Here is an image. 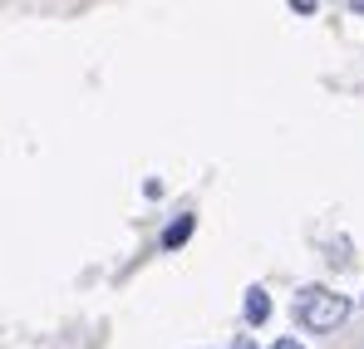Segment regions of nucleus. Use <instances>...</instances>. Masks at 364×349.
Here are the masks:
<instances>
[{"label":"nucleus","mask_w":364,"mask_h":349,"mask_svg":"<svg viewBox=\"0 0 364 349\" xmlns=\"http://www.w3.org/2000/svg\"><path fill=\"white\" fill-rule=\"evenodd\" d=\"M266 315H271L266 291H246V320H251V325H266Z\"/></svg>","instance_id":"obj_2"},{"label":"nucleus","mask_w":364,"mask_h":349,"mask_svg":"<svg viewBox=\"0 0 364 349\" xmlns=\"http://www.w3.org/2000/svg\"><path fill=\"white\" fill-rule=\"evenodd\" d=\"M192 222H197V217H178V222L168 227V236H163V246H182V241L192 236Z\"/></svg>","instance_id":"obj_3"},{"label":"nucleus","mask_w":364,"mask_h":349,"mask_svg":"<svg viewBox=\"0 0 364 349\" xmlns=\"http://www.w3.org/2000/svg\"><path fill=\"white\" fill-rule=\"evenodd\" d=\"M355 10H360V15H364V0H360V5H355Z\"/></svg>","instance_id":"obj_6"},{"label":"nucleus","mask_w":364,"mask_h":349,"mask_svg":"<svg viewBox=\"0 0 364 349\" xmlns=\"http://www.w3.org/2000/svg\"><path fill=\"white\" fill-rule=\"evenodd\" d=\"M271 349H301V345H296V340H276Z\"/></svg>","instance_id":"obj_4"},{"label":"nucleus","mask_w":364,"mask_h":349,"mask_svg":"<svg viewBox=\"0 0 364 349\" xmlns=\"http://www.w3.org/2000/svg\"><path fill=\"white\" fill-rule=\"evenodd\" d=\"M237 349H256V345H251V340H237Z\"/></svg>","instance_id":"obj_5"},{"label":"nucleus","mask_w":364,"mask_h":349,"mask_svg":"<svg viewBox=\"0 0 364 349\" xmlns=\"http://www.w3.org/2000/svg\"><path fill=\"white\" fill-rule=\"evenodd\" d=\"M345 315H350V300L335 291H320V286L301 291V300H296V320L305 330H335V325H345Z\"/></svg>","instance_id":"obj_1"}]
</instances>
